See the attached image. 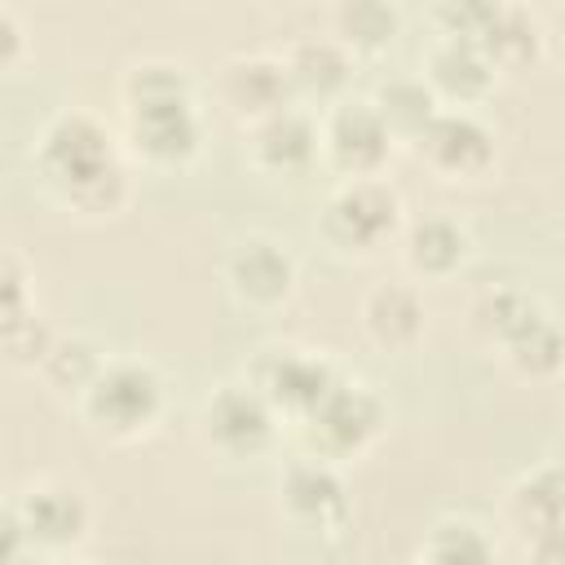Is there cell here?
Instances as JSON below:
<instances>
[{"instance_id":"cell-2","label":"cell","mask_w":565,"mask_h":565,"mask_svg":"<svg viewBox=\"0 0 565 565\" xmlns=\"http://www.w3.org/2000/svg\"><path fill=\"white\" fill-rule=\"evenodd\" d=\"M75 415L106 446L146 441L168 415V375L146 353H110L102 375L75 402Z\"/></svg>"},{"instance_id":"cell-30","label":"cell","mask_w":565,"mask_h":565,"mask_svg":"<svg viewBox=\"0 0 565 565\" xmlns=\"http://www.w3.org/2000/svg\"><path fill=\"white\" fill-rule=\"evenodd\" d=\"M521 543H525V565H565V525L539 530Z\"/></svg>"},{"instance_id":"cell-10","label":"cell","mask_w":565,"mask_h":565,"mask_svg":"<svg viewBox=\"0 0 565 565\" xmlns=\"http://www.w3.org/2000/svg\"><path fill=\"white\" fill-rule=\"evenodd\" d=\"M318 128H322V168H331L340 181L384 177L402 146L388 119L380 115V106L371 102V93L340 97L318 115Z\"/></svg>"},{"instance_id":"cell-7","label":"cell","mask_w":565,"mask_h":565,"mask_svg":"<svg viewBox=\"0 0 565 565\" xmlns=\"http://www.w3.org/2000/svg\"><path fill=\"white\" fill-rule=\"evenodd\" d=\"M282 433V415L260 397V388H252L243 375L238 380H221L212 384V393L203 397L199 415H194V437L207 455L216 459H260L274 450Z\"/></svg>"},{"instance_id":"cell-23","label":"cell","mask_w":565,"mask_h":565,"mask_svg":"<svg viewBox=\"0 0 565 565\" xmlns=\"http://www.w3.org/2000/svg\"><path fill=\"white\" fill-rule=\"evenodd\" d=\"M327 22H331V35L340 44H349L358 57L384 53L402 31V13L388 0H340V4H331Z\"/></svg>"},{"instance_id":"cell-22","label":"cell","mask_w":565,"mask_h":565,"mask_svg":"<svg viewBox=\"0 0 565 565\" xmlns=\"http://www.w3.org/2000/svg\"><path fill=\"white\" fill-rule=\"evenodd\" d=\"M106 358L110 353L88 331H57V340H53V349H49V358H44V366L35 375H40V384L53 397H62V402L75 406L84 397V388L102 375Z\"/></svg>"},{"instance_id":"cell-31","label":"cell","mask_w":565,"mask_h":565,"mask_svg":"<svg viewBox=\"0 0 565 565\" xmlns=\"http://www.w3.org/2000/svg\"><path fill=\"white\" fill-rule=\"evenodd\" d=\"M44 565H97V561H84V556H57V561H44Z\"/></svg>"},{"instance_id":"cell-6","label":"cell","mask_w":565,"mask_h":565,"mask_svg":"<svg viewBox=\"0 0 565 565\" xmlns=\"http://www.w3.org/2000/svg\"><path fill=\"white\" fill-rule=\"evenodd\" d=\"M305 455L309 459H327V463H353L366 450L380 446V437L388 433V402L366 384L344 375L300 424H291Z\"/></svg>"},{"instance_id":"cell-5","label":"cell","mask_w":565,"mask_h":565,"mask_svg":"<svg viewBox=\"0 0 565 565\" xmlns=\"http://www.w3.org/2000/svg\"><path fill=\"white\" fill-rule=\"evenodd\" d=\"M119 137L132 163L141 168H154V172L194 168L207 146V115H203L199 88L119 102Z\"/></svg>"},{"instance_id":"cell-16","label":"cell","mask_w":565,"mask_h":565,"mask_svg":"<svg viewBox=\"0 0 565 565\" xmlns=\"http://www.w3.org/2000/svg\"><path fill=\"white\" fill-rule=\"evenodd\" d=\"M419 75L433 88V97L455 110H481L486 97L499 88L494 62L468 35H433V44L424 49Z\"/></svg>"},{"instance_id":"cell-33","label":"cell","mask_w":565,"mask_h":565,"mask_svg":"<svg viewBox=\"0 0 565 565\" xmlns=\"http://www.w3.org/2000/svg\"><path fill=\"white\" fill-rule=\"evenodd\" d=\"M415 565H424V561H415Z\"/></svg>"},{"instance_id":"cell-9","label":"cell","mask_w":565,"mask_h":565,"mask_svg":"<svg viewBox=\"0 0 565 565\" xmlns=\"http://www.w3.org/2000/svg\"><path fill=\"white\" fill-rule=\"evenodd\" d=\"M243 380L252 388H260V397L282 415V424H300L340 380V362H331L322 349H305V344H291V340H274V344H260L247 366H243Z\"/></svg>"},{"instance_id":"cell-20","label":"cell","mask_w":565,"mask_h":565,"mask_svg":"<svg viewBox=\"0 0 565 565\" xmlns=\"http://www.w3.org/2000/svg\"><path fill=\"white\" fill-rule=\"evenodd\" d=\"M503 521L521 539L565 525V459H543L525 468L503 494Z\"/></svg>"},{"instance_id":"cell-8","label":"cell","mask_w":565,"mask_h":565,"mask_svg":"<svg viewBox=\"0 0 565 565\" xmlns=\"http://www.w3.org/2000/svg\"><path fill=\"white\" fill-rule=\"evenodd\" d=\"M4 508L22 521L31 547L40 561H57V556H75L88 534H93V499L84 486H75L71 477L44 472L22 481Z\"/></svg>"},{"instance_id":"cell-12","label":"cell","mask_w":565,"mask_h":565,"mask_svg":"<svg viewBox=\"0 0 565 565\" xmlns=\"http://www.w3.org/2000/svg\"><path fill=\"white\" fill-rule=\"evenodd\" d=\"M415 159L446 185H472L499 163V132L481 110L441 106L433 124L411 141Z\"/></svg>"},{"instance_id":"cell-19","label":"cell","mask_w":565,"mask_h":565,"mask_svg":"<svg viewBox=\"0 0 565 565\" xmlns=\"http://www.w3.org/2000/svg\"><path fill=\"white\" fill-rule=\"evenodd\" d=\"M397 256L415 282H446L468 265L472 234L455 212H424L406 221L397 238Z\"/></svg>"},{"instance_id":"cell-25","label":"cell","mask_w":565,"mask_h":565,"mask_svg":"<svg viewBox=\"0 0 565 565\" xmlns=\"http://www.w3.org/2000/svg\"><path fill=\"white\" fill-rule=\"evenodd\" d=\"M371 102L380 106V115L388 119V128L397 132V141H415L428 124H433V115L441 110V102L433 97V88L424 84V75L415 71V75H388V79H380L375 84V93H371Z\"/></svg>"},{"instance_id":"cell-17","label":"cell","mask_w":565,"mask_h":565,"mask_svg":"<svg viewBox=\"0 0 565 565\" xmlns=\"http://www.w3.org/2000/svg\"><path fill=\"white\" fill-rule=\"evenodd\" d=\"M282 62H287V75H291V88H296V102L309 106L318 102L322 110L335 106L340 97L353 93V75H358V53L349 44H340L331 31L322 35H296L282 44Z\"/></svg>"},{"instance_id":"cell-11","label":"cell","mask_w":565,"mask_h":565,"mask_svg":"<svg viewBox=\"0 0 565 565\" xmlns=\"http://www.w3.org/2000/svg\"><path fill=\"white\" fill-rule=\"evenodd\" d=\"M221 282L225 291L252 309V313H278L296 300L300 291V260L296 252L265 230H247L234 238L221 256Z\"/></svg>"},{"instance_id":"cell-15","label":"cell","mask_w":565,"mask_h":565,"mask_svg":"<svg viewBox=\"0 0 565 565\" xmlns=\"http://www.w3.org/2000/svg\"><path fill=\"white\" fill-rule=\"evenodd\" d=\"M243 159L252 163V172L274 177V181L305 177L313 163H322L318 115L296 102V106H287V110L243 128Z\"/></svg>"},{"instance_id":"cell-24","label":"cell","mask_w":565,"mask_h":565,"mask_svg":"<svg viewBox=\"0 0 565 565\" xmlns=\"http://www.w3.org/2000/svg\"><path fill=\"white\" fill-rule=\"evenodd\" d=\"M424 565H499L494 539L472 516H437L419 543Z\"/></svg>"},{"instance_id":"cell-14","label":"cell","mask_w":565,"mask_h":565,"mask_svg":"<svg viewBox=\"0 0 565 565\" xmlns=\"http://www.w3.org/2000/svg\"><path fill=\"white\" fill-rule=\"evenodd\" d=\"M278 516L300 534H340L353 516L344 472L327 459L300 455L278 477Z\"/></svg>"},{"instance_id":"cell-28","label":"cell","mask_w":565,"mask_h":565,"mask_svg":"<svg viewBox=\"0 0 565 565\" xmlns=\"http://www.w3.org/2000/svg\"><path fill=\"white\" fill-rule=\"evenodd\" d=\"M499 0H441L433 4V26L437 35H468V40H481L490 13H494Z\"/></svg>"},{"instance_id":"cell-4","label":"cell","mask_w":565,"mask_h":565,"mask_svg":"<svg viewBox=\"0 0 565 565\" xmlns=\"http://www.w3.org/2000/svg\"><path fill=\"white\" fill-rule=\"evenodd\" d=\"M406 199L388 177L335 181L318 207V238L344 260H375L406 230Z\"/></svg>"},{"instance_id":"cell-13","label":"cell","mask_w":565,"mask_h":565,"mask_svg":"<svg viewBox=\"0 0 565 565\" xmlns=\"http://www.w3.org/2000/svg\"><path fill=\"white\" fill-rule=\"evenodd\" d=\"M212 102L238 128H252V124L287 110V106H296V88H291V75H287L282 53H269V49L230 53L212 71Z\"/></svg>"},{"instance_id":"cell-27","label":"cell","mask_w":565,"mask_h":565,"mask_svg":"<svg viewBox=\"0 0 565 565\" xmlns=\"http://www.w3.org/2000/svg\"><path fill=\"white\" fill-rule=\"evenodd\" d=\"M35 274L26 265V256L18 247H4L0 252V327L35 313Z\"/></svg>"},{"instance_id":"cell-32","label":"cell","mask_w":565,"mask_h":565,"mask_svg":"<svg viewBox=\"0 0 565 565\" xmlns=\"http://www.w3.org/2000/svg\"><path fill=\"white\" fill-rule=\"evenodd\" d=\"M556 393H561V406H565V366H561V375H556Z\"/></svg>"},{"instance_id":"cell-26","label":"cell","mask_w":565,"mask_h":565,"mask_svg":"<svg viewBox=\"0 0 565 565\" xmlns=\"http://www.w3.org/2000/svg\"><path fill=\"white\" fill-rule=\"evenodd\" d=\"M53 340H57V331L49 327V318L35 309V313H26V318H18V322H9V327H0V344H4V362L13 366V371H40L44 366V358H49V349H53Z\"/></svg>"},{"instance_id":"cell-21","label":"cell","mask_w":565,"mask_h":565,"mask_svg":"<svg viewBox=\"0 0 565 565\" xmlns=\"http://www.w3.org/2000/svg\"><path fill=\"white\" fill-rule=\"evenodd\" d=\"M486 57L494 62L499 75H516V71H530L543 49H547V31H543V18L530 9V4H516V0H499L481 40Z\"/></svg>"},{"instance_id":"cell-3","label":"cell","mask_w":565,"mask_h":565,"mask_svg":"<svg viewBox=\"0 0 565 565\" xmlns=\"http://www.w3.org/2000/svg\"><path fill=\"white\" fill-rule=\"evenodd\" d=\"M472 331L525 380H556L565 366V331L525 287H486L468 309Z\"/></svg>"},{"instance_id":"cell-1","label":"cell","mask_w":565,"mask_h":565,"mask_svg":"<svg viewBox=\"0 0 565 565\" xmlns=\"http://www.w3.org/2000/svg\"><path fill=\"white\" fill-rule=\"evenodd\" d=\"M31 172L40 190L79 221H115L132 203L137 163L124 137L84 106L53 110L31 141Z\"/></svg>"},{"instance_id":"cell-34","label":"cell","mask_w":565,"mask_h":565,"mask_svg":"<svg viewBox=\"0 0 565 565\" xmlns=\"http://www.w3.org/2000/svg\"><path fill=\"white\" fill-rule=\"evenodd\" d=\"M561 57H565V53H561Z\"/></svg>"},{"instance_id":"cell-29","label":"cell","mask_w":565,"mask_h":565,"mask_svg":"<svg viewBox=\"0 0 565 565\" xmlns=\"http://www.w3.org/2000/svg\"><path fill=\"white\" fill-rule=\"evenodd\" d=\"M31 53V35H26V22L18 18L13 4L0 0V66L4 71H18Z\"/></svg>"},{"instance_id":"cell-18","label":"cell","mask_w":565,"mask_h":565,"mask_svg":"<svg viewBox=\"0 0 565 565\" xmlns=\"http://www.w3.org/2000/svg\"><path fill=\"white\" fill-rule=\"evenodd\" d=\"M362 335L384 353H411L428 335V300L411 278L371 282L358 300Z\"/></svg>"}]
</instances>
